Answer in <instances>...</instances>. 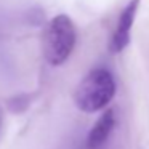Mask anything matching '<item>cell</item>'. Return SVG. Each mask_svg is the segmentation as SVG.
<instances>
[{"label":"cell","instance_id":"obj_1","mask_svg":"<svg viewBox=\"0 0 149 149\" xmlns=\"http://www.w3.org/2000/svg\"><path fill=\"white\" fill-rule=\"evenodd\" d=\"M116 95V82L109 71L93 69L90 71L74 91V103L80 111L88 114L104 109Z\"/></svg>","mask_w":149,"mask_h":149},{"label":"cell","instance_id":"obj_2","mask_svg":"<svg viewBox=\"0 0 149 149\" xmlns=\"http://www.w3.org/2000/svg\"><path fill=\"white\" fill-rule=\"evenodd\" d=\"M77 42L75 24L68 15H58L47 24L42 37L43 58L52 66H59L71 56Z\"/></svg>","mask_w":149,"mask_h":149},{"label":"cell","instance_id":"obj_3","mask_svg":"<svg viewBox=\"0 0 149 149\" xmlns=\"http://www.w3.org/2000/svg\"><path fill=\"white\" fill-rule=\"evenodd\" d=\"M139 7V0H130L122 10L117 21V27L114 31L112 40H111V50L114 53H119L130 43V36H132V27L136 18V11Z\"/></svg>","mask_w":149,"mask_h":149},{"label":"cell","instance_id":"obj_4","mask_svg":"<svg viewBox=\"0 0 149 149\" xmlns=\"http://www.w3.org/2000/svg\"><path fill=\"white\" fill-rule=\"evenodd\" d=\"M114 125H116V112L114 109H107L100 116L91 130L88 132L87 136V148L88 149H98L106 143L109 135L112 133Z\"/></svg>","mask_w":149,"mask_h":149},{"label":"cell","instance_id":"obj_5","mask_svg":"<svg viewBox=\"0 0 149 149\" xmlns=\"http://www.w3.org/2000/svg\"><path fill=\"white\" fill-rule=\"evenodd\" d=\"M2 132H3V112L0 109V136H2Z\"/></svg>","mask_w":149,"mask_h":149}]
</instances>
